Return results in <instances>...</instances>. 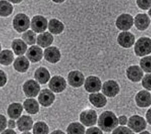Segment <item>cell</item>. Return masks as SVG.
I'll return each mask as SVG.
<instances>
[{
    "label": "cell",
    "instance_id": "13",
    "mask_svg": "<svg viewBox=\"0 0 151 134\" xmlns=\"http://www.w3.org/2000/svg\"><path fill=\"white\" fill-rule=\"evenodd\" d=\"M84 81V77L82 73L78 71L71 72L68 76V81L72 87H80L83 85Z\"/></svg>",
    "mask_w": 151,
    "mask_h": 134
},
{
    "label": "cell",
    "instance_id": "5",
    "mask_svg": "<svg viewBox=\"0 0 151 134\" xmlns=\"http://www.w3.org/2000/svg\"><path fill=\"white\" fill-rule=\"evenodd\" d=\"M133 19L130 14H123L117 18L116 25L117 28L122 30H127L133 26Z\"/></svg>",
    "mask_w": 151,
    "mask_h": 134
},
{
    "label": "cell",
    "instance_id": "18",
    "mask_svg": "<svg viewBox=\"0 0 151 134\" xmlns=\"http://www.w3.org/2000/svg\"><path fill=\"white\" fill-rule=\"evenodd\" d=\"M143 72L138 66H132L127 69V75L133 82H139L143 76Z\"/></svg>",
    "mask_w": 151,
    "mask_h": 134
},
{
    "label": "cell",
    "instance_id": "15",
    "mask_svg": "<svg viewBox=\"0 0 151 134\" xmlns=\"http://www.w3.org/2000/svg\"><path fill=\"white\" fill-rule=\"evenodd\" d=\"M136 102L137 105L139 107H148L151 104V97L150 93L145 90L140 91L136 96Z\"/></svg>",
    "mask_w": 151,
    "mask_h": 134
},
{
    "label": "cell",
    "instance_id": "32",
    "mask_svg": "<svg viewBox=\"0 0 151 134\" xmlns=\"http://www.w3.org/2000/svg\"><path fill=\"white\" fill-rule=\"evenodd\" d=\"M13 11L12 5L5 1H1V16H7L12 13Z\"/></svg>",
    "mask_w": 151,
    "mask_h": 134
},
{
    "label": "cell",
    "instance_id": "3",
    "mask_svg": "<svg viewBox=\"0 0 151 134\" xmlns=\"http://www.w3.org/2000/svg\"><path fill=\"white\" fill-rule=\"evenodd\" d=\"M13 25L14 29L17 32H22L29 29L30 21L26 15L23 14H19L14 17Z\"/></svg>",
    "mask_w": 151,
    "mask_h": 134
},
{
    "label": "cell",
    "instance_id": "45",
    "mask_svg": "<svg viewBox=\"0 0 151 134\" xmlns=\"http://www.w3.org/2000/svg\"><path fill=\"white\" fill-rule=\"evenodd\" d=\"M9 1H11L13 3L17 4V3H20L22 0H9Z\"/></svg>",
    "mask_w": 151,
    "mask_h": 134
},
{
    "label": "cell",
    "instance_id": "44",
    "mask_svg": "<svg viewBox=\"0 0 151 134\" xmlns=\"http://www.w3.org/2000/svg\"><path fill=\"white\" fill-rule=\"evenodd\" d=\"M2 134H16V132H14L13 130L8 129V130H5V131L2 133Z\"/></svg>",
    "mask_w": 151,
    "mask_h": 134
},
{
    "label": "cell",
    "instance_id": "12",
    "mask_svg": "<svg viewBox=\"0 0 151 134\" xmlns=\"http://www.w3.org/2000/svg\"><path fill=\"white\" fill-rule=\"evenodd\" d=\"M119 44L126 48L132 47L135 42V37L133 34L129 32L121 33L117 39Z\"/></svg>",
    "mask_w": 151,
    "mask_h": 134
},
{
    "label": "cell",
    "instance_id": "33",
    "mask_svg": "<svg viewBox=\"0 0 151 134\" xmlns=\"http://www.w3.org/2000/svg\"><path fill=\"white\" fill-rule=\"evenodd\" d=\"M36 35L32 31L29 30L25 33H24L22 36V38L25 42L29 45H32L35 44L36 42Z\"/></svg>",
    "mask_w": 151,
    "mask_h": 134
},
{
    "label": "cell",
    "instance_id": "9",
    "mask_svg": "<svg viewBox=\"0 0 151 134\" xmlns=\"http://www.w3.org/2000/svg\"><path fill=\"white\" fill-rule=\"evenodd\" d=\"M101 82L98 77L94 76L88 77L85 83V88L89 92L99 91L101 88Z\"/></svg>",
    "mask_w": 151,
    "mask_h": 134
},
{
    "label": "cell",
    "instance_id": "40",
    "mask_svg": "<svg viewBox=\"0 0 151 134\" xmlns=\"http://www.w3.org/2000/svg\"><path fill=\"white\" fill-rule=\"evenodd\" d=\"M0 75H1V87H3L5 85V84L6 82V76L5 73L1 70Z\"/></svg>",
    "mask_w": 151,
    "mask_h": 134
},
{
    "label": "cell",
    "instance_id": "21",
    "mask_svg": "<svg viewBox=\"0 0 151 134\" xmlns=\"http://www.w3.org/2000/svg\"><path fill=\"white\" fill-rule=\"evenodd\" d=\"M90 102L95 107L101 108L106 105L107 100L106 97L101 93L91 94L89 96Z\"/></svg>",
    "mask_w": 151,
    "mask_h": 134
},
{
    "label": "cell",
    "instance_id": "22",
    "mask_svg": "<svg viewBox=\"0 0 151 134\" xmlns=\"http://www.w3.org/2000/svg\"><path fill=\"white\" fill-rule=\"evenodd\" d=\"M29 62L25 56H20L15 60L14 67L16 70L19 72H25L29 67Z\"/></svg>",
    "mask_w": 151,
    "mask_h": 134
},
{
    "label": "cell",
    "instance_id": "11",
    "mask_svg": "<svg viewBox=\"0 0 151 134\" xmlns=\"http://www.w3.org/2000/svg\"><path fill=\"white\" fill-rule=\"evenodd\" d=\"M31 27V29L36 32H42L47 29V20L42 16H36L32 19Z\"/></svg>",
    "mask_w": 151,
    "mask_h": 134
},
{
    "label": "cell",
    "instance_id": "23",
    "mask_svg": "<svg viewBox=\"0 0 151 134\" xmlns=\"http://www.w3.org/2000/svg\"><path fill=\"white\" fill-rule=\"evenodd\" d=\"M35 78L40 84H45L48 81L50 75L48 71L44 67L38 68L35 73Z\"/></svg>",
    "mask_w": 151,
    "mask_h": 134
},
{
    "label": "cell",
    "instance_id": "34",
    "mask_svg": "<svg viewBox=\"0 0 151 134\" xmlns=\"http://www.w3.org/2000/svg\"><path fill=\"white\" fill-rule=\"evenodd\" d=\"M140 65L145 72L151 73V56H147L141 59Z\"/></svg>",
    "mask_w": 151,
    "mask_h": 134
},
{
    "label": "cell",
    "instance_id": "43",
    "mask_svg": "<svg viewBox=\"0 0 151 134\" xmlns=\"http://www.w3.org/2000/svg\"><path fill=\"white\" fill-rule=\"evenodd\" d=\"M8 126L10 128H14L16 126V124H15L14 121V120H9L8 122Z\"/></svg>",
    "mask_w": 151,
    "mask_h": 134
},
{
    "label": "cell",
    "instance_id": "6",
    "mask_svg": "<svg viewBox=\"0 0 151 134\" xmlns=\"http://www.w3.org/2000/svg\"><path fill=\"white\" fill-rule=\"evenodd\" d=\"M80 121L86 126L94 125L97 121L96 113L93 110H88L84 111L80 115Z\"/></svg>",
    "mask_w": 151,
    "mask_h": 134
},
{
    "label": "cell",
    "instance_id": "26",
    "mask_svg": "<svg viewBox=\"0 0 151 134\" xmlns=\"http://www.w3.org/2000/svg\"><path fill=\"white\" fill-rule=\"evenodd\" d=\"M53 37L48 32H45L38 36L37 43L41 47L45 48L48 47L52 43Z\"/></svg>",
    "mask_w": 151,
    "mask_h": 134
},
{
    "label": "cell",
    "instance_id": "39",
    "mask_svg": "<svg viewBox=\"0 0 151 134\" xmlns=\"http://www.w3.org/2000/svg\"><path fill=\"white\" fill-rule=\"evenodd\" d=\"M6 119L3 115H1V132L5 129L6 127Z\"/></svg>",
    "mask_w": 151,
    "mask_h": 134
},
{
    "label": "cell",
    "instance_id": "19",
    "mask_svg": "<svg viewBox=\"0 0 151 134\" xmlns=\"http://www.w3.org/2000/svg\"><path fill=\"white\" fill-rule=\"evenodd\" d=\"M150 19L148 16L145 14H138L135 18L134 23L136 27L139 30H144L148 27L150 24Z\"/></svg>",
    "mask_w": 151,
    "mask_h": 134
},
{
    "label": "cell",
    "instance_id": "41",
    "mask_svg": "<svg viewBox=\"0 0 151 134\" xmlns=\"http://www.w3.org/2000/svg\"><path fill=\"white\" fill-rule=\"evenodd\" d=\"M119 122L121 125H125L127 122V118L125 116H121L119 117Z\"/></svg>",
    "mask_w": 151,
    "mask_h": 134
},
{
    "label": "cell",
    "instance_id": "36",
    "mask_svg": "<svg viewBox=\"0 0 151 134\" xmlns=\"http://www.w3.org/2000/svg\"><path fill=\"white\" fill-rule=\"evenodd\" d=\"M143 87L149 90H151V74H147L145 76L142 81Z\"/></svg>",
    "mask_w": 151,
    "mask_h": 134
},
{
    "label": "cell",
    "instance_id": "25",
    "mask_svg": "<svg viewBox=\"0 0 151 134\" xmlns=\"http://www.w3.org/2000/svg\"><path fill=\"white\" fill-rule=\"evenodd\" d=\"M24 107L26 111L29 113L34 115L39 111V106L34 99H27L24 103Z\"/></svg>",
    "mask_w": 151,
    "mask_h": 134
},
{
    "label": "cell",
    "instance_id": "30",
    "mask_svg": "<svg viewBox=\"0 0 151 134\" xmlns=\"http://www.w3.org/2000/svg\"><path fill=\"white\" fill-rule=\"evenodd\" d=\"M68 134H84L85 128L78 123L71 124L67 129Z\"/></svg>",
    "mask_w": 151,
    "mask_h": 134
},
{
    "label": "cell",
    "instance_id": "27",
    "mask_svg": "<svg viewBox=\"0 0 151 134\" xmlns=\"http://www.w3.org/2000/svg\"><path fill=\"white\" fill-rule=\"evenodd\" d=\"M12 47L14 53L18 55L23 54L27 49L26 44L21 39L14 40L12 43Z\"/></svg>",
    "mask_w": 151,
    "mask_h": 134
},
{
    "label": "cell",
    "instance_id": "17",
    "mask_svg": "<svg viewBox=\"0 0 151 134\" xmlns=\"http://www.w3.org/2000/svg\"><path fill=\"white\" fill-rule=\"evenodd\" d=\"M27 56L32 63H36L42 59L43 54L42 49L37 46H33L27 52Z\"/></svg>",
    "mask_w": 151,
    "mask_h": 134
},
{
    "label": "cell",
    "instance_id": "4",
    "mask_svg": "<svg viewBox=\"0 0 151 134\" xmlns=\"http://www.w3.org/2000/svg\"><path fill=\"white\" fill-rule=\"evenodd\" d=\"M128 126L134 131L139 132L146 128V122L142 117L134 115L129 119Z\"/></svg>",
    "mask_w": 151,
    "mask_h": 134
},
{
    "label": "cell",
    "instance_id": "47",
    "mask_svg": "<svg viewBox=\"0 0 151 134\" xmlns=\"http://www.w3.org/2000/svg\"><path fill=\"white\" fill-rule=\"evenodd\" d=\"M55 133H58V134H61V133H62V134H64V133L63 132H62L60 131V130H58V131H55V132H52V134H55Z\"/></svg>",
    "mask_w": 151,
    "mask_h": 134
},
{
    "label": "cell",
    "instance_id": "14",
    "mask_svg": "<svg viewBox=\"0 0 151 134\" xmlns=\"http://www.w3.org/2000/svg\"><path fill=\"white\" fill-rule=\"evenodd\" d=\"M38 99L42 105L48 107L52 104L55 100V96L50 90L46 89L40 92Z\"/></svg>",
    "mask_w": 151,
    "mask_h": 134
},
{
    "label": "cell",
    "instance_id": "29",
    "mask_svg": "<svg viewBox=\"0 0 151 134\" xmlns=\"http://www.w3.org/2000/svg\"><path fill=\"white\" fill-rule=\"evenodd\" d=\"M14 60V55L11 51L4 50L1 53V64L8 65L12 63Z\"/></svg>",
    "mask_w": 151,
    "mask_h": 134
},
{
    "label": "cell",
    "instance_id": "2",
    "mask_svg": "<svg viewBox=\"0 0 151 134\" xmlns=\"http://www.w3.org/2000/svg\"><path fill=\"white\" fill-rule=\"evenodd\" d=\"M135 52L139 56H143L151 52V39L142 37L138 39L135 45Z\"/></svg>",
    "mask_w": 151,
    "mask_h": 134
},
{
    "label": "cell",
    "instance_id": "42",
    "mask_svg": "<svg viewBox=\"0 0 151 134\" xmlns=\"http://www.w3.org/2000/svg\"><path fill=\"white\" fill-rule=\"evenodd\" d=\"M146 117L148 122L151 125V108L147 111Z\"/></svg>",
    "mask_w": 151,
    "mask_h": 134
},
{
    "label": "cell",
    "instance_id": "38",
    "mask_svg": "<svg viewBox=\"0 0 151 134\" xmlns=\"http://www.w3.org/2000/svg\"><path fill=\"white\" fill-rule=\"evenodd\" d=\"M86 134H103V132L98 128H93L88 129Z\"/></svg>",
    "mask_w": 151,
    "mask_h": 134
},
{
    "label": "cell",
    "instance_id": "49",
    "mask_svg": "<svg viewBox=\"0 0 151 134\" xmlns=\"http://www.w3.org/2000/svg\"><path fill=\"white\" fill-rule=\"evenodd\" d=\"M142 134H143V133H147V134H149V132H142Z\"/></svg>",
    "mask_w": 151,
    "mask_h": 134
},
{
    "label": "cell",
    "instance_id": "31",
    "mask_svg": "<svg viewBox=\"0 0 151 134\" xmlns=\"http://www.w3.org/2000/svg\"><path fill=\"white\" fill-rule=\"evenodd\" d=\"M48 133V126L45 123L39 122L35 124L33 127V133L34 134H45Z\"/></svg>",
    "mask_w": 151,
    "mask_h": 134
},
{
    "label": "cell",
    "instance_id": "8",
    "mask_svg": "<svg viewBox=\"0 0 151 134\" xmlns=\"http://www.w3.org/2000/svg\"><path fill=\"white\" fill-rule=\"evenodd\" d=\"M23 90L27 96L34 97L36 96L39 92L40 86L35 81L29 80L24 84Z\"/></svg>",
    "mask_w": 151,
    "mask_h": 134
},
{
    "label": "cell",
    "instance_id": "35",
    "mask_svg": "<svg viewBox=\"0 0 151 134\" xmlns=\"http://www.w3.org/2000/svg\"><path fill=\"white\" fill-rule=\"evenodd\" d=\"M138 6L142 10H147L151 6V0H137Z\"/></svg>",
    "mask_w": 151,
    "mask_h": 134
},
{
    "label": "cell",
    "instance_id": "20",
    "mask_svg": "<svg viewBox=\"0 0 151 134\" xmlns=\"http://www.w3.org/2000/svg\"><path fill=\"white\" fill-rule=\"evenodd\" d=\"M32 125V119L30 116L23 115L17 122V128L20 131H27L30 130Z\"/></svg>",
    "mask_w": 151,
    "mask_h": 134
},
{
    "label": "cell",
    "instance_id": "16",
    "mask_svg": "<svg viewBox=\"0 0 151 134\" xmlns=\"http://www.w3.org/2000/svg\"><path fill=\"white\" fill-rule=\"evenodd\" d=\"M61 57L60 51L55 47H49L45 51V58L50 63L55 64L60 60Z\"/></svg>",
    "mask_w": 151,
    "mask_h": 134
},
{
    "label": "cell",
    "instance_id": "24",
    "mask_svg": "<svg viewBox=\"0 0 151 134\" xmlns=\"http://www.w3.org/2000/svg\"><path fill=\"white\" fill-rule=\"evenodd\" d=\"M22 111V106L20 103H14L9 106L7 113L10 118L16 119L20 116Z\"/></svg>",
    "mask_w": 151,
    "mask_h": 134
},
{
    "label": "cell",
    "instance_id": "10",
    "mask_svg": "<svg viewBox=\"0 0 151 134\" xmlns=\"http://www.w3.org/2000/svg\"><path fill=\"white\" fill-rule=\"evenodd\" d=\"M119 87L116 82L113 80H109L103 85L102 91L104 95L109 97H113L118 94Z\"/></svg>",
    "mask_w": 151,
    "mask_h": 134
},
{
    "label": "cell",
    "instance_id": "7",
    "mask_svg": "<svg viewBox=\"0 0 151 134\" xmlns=\"http://www.w3.org/2000/svg\"><path fill=\"white\" fill-rule=\"evenodd\" d=\"M67 84L65 80L60 76L53 77L49 84L50 89L55 92L59 93L65 89Z\"/></svg>",
    "mask_w": 151,
    "mask_h": 134
},
{
    "label": "cell",
    "instance_id": "48",
    "mask_svg": "<svg viewBox=\"0 0 151 134\" xmlns=\"http://www.w3.org/2000/svg\"><path fill=\"white\" fill-rule=\"evenodd\" d=\"M148 14L149 15H150V16H151V8L150 9V10H149V11Z\"/></svg>",
    "mask_w": 151,
    "mask_h": 134
},
{
    "label": "cell",
    "instance_id": "28",
    "mask_svg": "<svg viewBox=\"0 0 151 134\" xmlns=\"http://www.w3.org/2000/svg\"><path fill=\"white\" fill-rule=\"evenodd\" d=\"M64 25L62 23L55 19L50 20L49 24V29L53 34H60L64 29Z\"/></svg>",
    "mask_w": 151,
    "mask_h": 134
},
{
    "label": "cell",
    "instance_id": "37",
    "mask_svg": "<svg viewBox=\"0 0 151 134\" xmlns=\"http://www.w3.org/2000/svg\"><path fill=\"white\" fill-rule=\"evenodd\" d=\"M113 134H133V132L128 128L124 126H120L115 129L113 132Z\"/></svg>",
    "mask_w": 151,
    "mask_h": 134
},
{
    "label": "cell",
    "instance_id": "1",
    "mask_svg": "<svg viewBox=\"0 0 151 134\" xmlns=\"http://www.w3.org/2000/svg\"><path fill=\"white\" fill-rule=\"evenodd\" d=\"M118 124L119 120L115 114L110 111L104 112L99 117L98 125L104 131H111Z\"/></svg>",
    "mask_w": 151,
    "mask_h": 134
},
{
    "label": "cell",
    "instance_id": "46",
    "mask_svg": "<svg viewBox=\"0 0 151 134\" xmlns=\"http://www.w3.org/2000/svg\"><path fill=\"white\" fill-rule=\"evenodd\" d=\"M52 1L55 2V3H60L63 2V1H65V0H52Z\"/></svg>",
    "mask_w": 151,
    "mask_h": 134
}]
</instances>
